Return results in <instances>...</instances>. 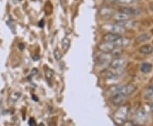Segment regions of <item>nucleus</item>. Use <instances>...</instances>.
I'll return each mask as SVG.
<instances>
[{
  "mask_svg": "<svg viewBox=\"0 0 153 126\" xmlns=\"http://www.w3.org/2000/svg\"><path fill=\"white\" fill-rule=\"evenodd\" d=\"M139 0H118V2L122 4H132L134 2H138Z\"/></svg>",
  "mask_w": 153,
  "mask_h": 126,
  "instance_id": "nucleus-22",
  "label": "nucleus"
},
{
  "mask_svg": "<svg viewBox=\"0 0 153 126\" xmlns=\"http://www.w3.org/2000/svg\"><path fill=\"white\" fill-rule=\"evenodd\" d=\"M113 43L115 44L117 48H122V47H125L128 46L130 44V39L128 38V37H124L120 36Z\"/></svg>",
  "mask_w": 153,
  "mask_h": 126,
  "instance_id": "nucleus-6",
  "label": "nucleus"
},
{
  "mask_svg": "<svg viewBox=\"0 0 153 126\" xmlns=\"http://www.w3.org/2000/svg\"><path fill=\"white\" fill-rule=\"evenodd\" d=\"M111 58L112 56L111 53H100L97 58L98 64L100 66H106L111 64Z\"/></svg>",
  "mask_w": 153,
  "mask_h": 126,
  "instance_id": "nucleus-4",
  "label": "nucleus"
},
{
  "mask_svg": "<svg viewBox=\"0 0 153 126\" xmlns=\"http://www.w3.org/2000/svg\"><path fill=\"white\" fill-rule=\"evenodd\" d=\"M128 113H129L128 105H123L119 107L118 109L113 115V120L118 125H123L126 122V120L128 116Z\"/></svg>",
  "mask_w": 153,
  "mask_h": 126,
  "instance_id": "nucleus-1",
  "label": "nucleus"
},
{
  "mask_svg": "<svg viewBox=\"0 0 153 126\" xmlns=\"http://www.w3.org/2000/svg\"><path fill=\"white\" fill-rule=\"evenodd\" d=\"M150 39V36L148 35V34L146 33H143V34H140L139 36H138L137 37H136V42L137 43H141V42H145L146 41H148Z\"/></svg>",
  "mask_w": 153,
  "mask_h": 126,
  "instance_id": "nucleus-16",
  "label": "nucleus"
},
{
  "mask_svg": "<svg viewBox=\"0 0 153 126\" xmlns=\"http://www.w3.org/2000/svg\"><path fill=\"white\" fill-rule=\"evenodd\" d=\"M152 69V65L149 63H143L140 65V70L143 73H150Z\"/></svg>",
  "mask_w": 153,
  "mask_h": 126,
  "instance_id": "nucleus-14",
  "label": "nucleus"
},
{
  "mask_svg": "<svg viewBox=\"0 0 153 126\" xmlns=\"http://www.w3.org/2000/svg\"><path fill=\"white\" fill-rule=\"evenodd\" d=\"M125 97L120 95V94H118V95H115L112 97V99H111V102L113 104L115 105H121L123 103V102L125 100Z\"/></svg>",
  "mask_w": 153,
  "mask_h": 126,
  "instance_id": "nucleus-11",
  "label": "nucleus"
},
{
  "mask_svg": "<svg viewBox=\"0 0 153 126\" xmlns=\"http://www.w3.org/2000/svg\"><path fill=\"white\" fill-rule=\"evenodd\" d=\"M118 24L121 26L123 27L124 29H126V28H133V27L135 26V22H134V21L130 20L123 21V22H119Z\"/></svg>",
  "mask_w": 153,
  "mask_h": 126,
  "instance_id": "nucleus-15",
  "label": "nucleus"
},
{
  "mask_svg": "<svg viewBox=\"0 0 153 126\" xmlns=\"http://www.w3.org/2000/svg\"><path fill=\"white\" fill-rule=\"evenodd\" d=\"M111 18L119 23V22H123V21L129 20V15H128V14L120 11V12H115V14L112 15Z\"/></svg>",
  "mask_w": 153,
  "mask_h": 126,
  "instance_id": "nucleus-8",
  "label": "nucleus"
},
{
  "mask_svg": "<svg viewBox=\"0 0 153 126\" xmlns=\"http://www.w3.org/2000/svg\"><path fill=\"white\" fill-rule=\"evenodd\" d=\"M153 96V86H150L146 90V92H144V97L146 99L151 98Z\"/></svg>",
  "mask_w": 153,
  "mask_h": 126,
  "instance_id": "nucleus-17",
  "label": "nucleus"
},
{
  "mask_svg": "<svg viewBox=\"0 0 153 126\" xmlns=\"http://www.w3.org/2000/svg\"><path fill=\"white\" fill-rule=\"evenodd\" d=\"M152 113H153V104H152Z\"/></svg>",
  "mask_w": 153,
  "mask_h": 126,
  "instance_id": "nucleus-27",
  "label": "nucleus"
},
{
  "mask_svg": "<svg viewBox=\"0 0 153 126\" xmlns=\"http://www.w3.org/2000/svg\"><path fill=\"white\" fill-rule=\"evenodd\" d=\"M54 56H55V59H56L57 61L61 60V58H62V54L60 52L59 49H56V50H55V52H54Z\"/></svg>",
  "mask_w": 153,
  "mask_h": 126,
  "instance_id": "nucleus-19",
  "label": "nucleus"
},
{
  "mask_svg": "<svg viewBox=\"0 0 153 126\" xmlns=\"http://www.w3.org/2000/svg\"><path fill=\"white\" fill-rule=\"evenodd\" d=\"M147 112L144 108H140L135 115V122L138 125H142L146 120Z\"/></svg>",
  "mask_w": 153,
  "mask_h": 126,
  "instance_id": "nucleus-7",
  "label": "nucleus"
},
{
  "mask_svg": "<svg viewBox=\"0 0 153 126\" xmlns=\"http://www.w3.org/2000/svg\"><path fill=\"white\" fill-rule=\"evenodd\" d=\"M150 9H151L152 11H153V3H152V4H150Z\"/></svg>",
  "mask_w": 153,
  "mask_h": 126,
  "instance_id": "nucleus-25",
  "label": "nucleus"
},
{
  "mask_svg": "<svg viewBox=\"0 0 153 126\" xmlns=\"http://www.w3.org/2000/svg\"><path fill=\"white\" fill-rule=\"evenodd\" d=\"M100 15H102L104 17H112V15L115 14V10L111 8L105 7L100 10Z\"/></svg>",
  "mask_w": 153,
  "mask_h": 126,
  "instance_id": "nucleus-9",
  "label": "nucleus"
},
{
  "mask_svg": "<svg viewBox=\"0 0 153 126\" xmlns=\"http://www.w3.org/2000/svg\"><path fill=\"white\" fill-rule=\"evenodd\" d=\"M98 48L105 53H111L117 47L113 42H101L99 43Z\"/></svg>",
  "mask_w": 153,
  "mask_h": 126,
  "instance_id": "nucleus-3",
  "label": "nucleus"
},
{
  "mask_svg": "<svg viewBox=\"0 0 153 126\" xmlns=\"http://www.w3.org/2000/svg\"><path fill=\"white\" fill-rule=\"evenodd\" d=\"M136 90V86L133 84H129V85H126V86H121V89L118 94L123 96V97H128L132 94L134 91Z\"/></svg>",
  "mask_w": 153,
  "mask_h": 126,
  "instance_id": "nucleus-5",
  "label": "nucleus"
},
{
  "mask_svg": "<svg viewBox=\"0 0 153 126\" xmlns=\"http://www.w3.org/2000/svg\"><path fill=\"white\" fill-rule=\"evenodd\" d=\"M29 125L30 126H36V121L34 119H31L29 120Z\"/></svg>",
  "mask_w": 153,
  "mask_h": 126,
  "instance_id": "nucleus-23",
  "label": "nucleus"
},
{
  "mask_svg": "<svg viewBox=\"0 0 153 126\" xmlns=\"http://www.w3.org/2000/svg\"><path fill=\"white\" fill-rule=\"evenodd\" d=\"M45 76H46L48 79H51V78L53 77V71L48 69L46 70V72H45Z\"/></svg>",
  "mask_w": 153,
  "mask_h": 126,
  "instance_id": "nucleus-21",
  "label": "nucleus"
},
{
  "mask_svg": "<svg viewBox=\"0 0 153 126\" xmlns=\"http://www.w3.org/2000/svg\"><path fill=\"white\" fill-rule=\"evenodd\" d=\"M139 53H143V54H151L153 52V47L151 45H144L139 48Z\"/></svg>",
  "mask_w": 153,
  "mask_h": 126,
  "instance_id": "nucleus-13",
  "label": "nucleus"
},
{
  "mask_svg": "<svg viewBox=\"0 0 153 126\" xmlns=\"http://www.w3.org/2000/svg\"><path fill=\"white\" fill-rule=\"evenodd\" d=\"M21 97V93L19 92H14L11 94V98H13V101L15 102L17 99H19V97Z\"/></svg>",
  "mask_w": 153,
  "mask_h": 126,
  "instance_id": "nucleus-20",
  "label": "nucleus"
},
{
  "mask_svg": "<svg viewBox=\"0 0 153 126\" xmlns=\"http://www.w3.org/2000/svg\"><path fill=\"white\" fill-rule=\"evenodd\" d=\"M121 12H123V13L126 14H128V15H131V14H137L139 13V9H134V8H123L121 10H120Z\"/></svg>",
  "mask_w": 153,
  "mask_h": 126,
  "instance_id": "nucleus-12",
  "label": "nucleus"
},
{
  "mask_svg": "<svg viewBox=\"0 0 153 126\" xmlns=\"http://www.w3.org/2000/svg\"><path fill=\"white\" fill-rule=\"evenodd\" d=\"M120 37V35L112 33H106L103 36L104 42H114Z\"/></svg>",
  "mask_w": 153,
  "mask_h": 126,
  "instance_id": "nucleus-10",
  "label": "nucleus"
},
{
  "mask_svg": "<svg viewBox=\"0 0 153 126\" xmlns=\"http://www.w3.org/2000/svg\"><path fill=\"white\" fill-rule=\"evenodd\" d=\"M60 2H61V4L62 8L65 9V6L66 4V0H60Z\"/></svg>",
  "mask_w": 153,
  "mask_h": 126,
  "instance_id": "nucleus-24",
  "label": "nucleus"
},
{
  "mask_svg": "<svg viewBox=\"0 0 153 126\" xmlns=\"http://www.w3.org/2000/svg\"><path fill=\"white\" fill-rule=\"evenodd\" d=\"M20 47H21V49H23V48H24V46H23V44H20Z\"/></svg>",
  "mask_w": 153,
  "mask_h": 126,
  "instance_id": "nucleus-26",
  "label": "nucleus"
},
{
  "mask_svg": "<svg viewBox=\"0 0 153 126\" xmlns=\"http://www.w3.org/2000/svg\"><path fill=\"white\" fill-rule=\"evenodd\" d=\"M102 29L106 31H109L108 33L117 34L120 36L125 32V29L123 26H121L119 24H111V23L105 24L102 26Z\"/></svg>",
  "mask_w": 153,
  "mask_h": 126,
  "instance_id": "nucleus-2",
  "label": "nucleus"
},
{
  "mask_svg": "<svg viewBox=\"0 0 153 126\" xmlns=\"http://www.w3.org/2000/svg\"><path fill=\"white\" fill-rule=\"evenodd\" d=\"M70 44H71V42H70L69 38H64L62 41V48L64 51H67L68 48L70 47Z\"/></svg>",
  "mask_w": 153,
  "mask_h": 126,
  "instance_id": "nucleus-18",
  "label": "nucleus"
}]
</instances>
